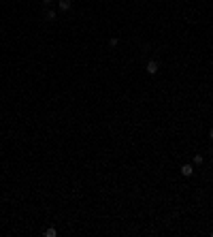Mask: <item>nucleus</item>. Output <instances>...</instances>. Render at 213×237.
I'll list each match as a JSON object with an SVG mask.
<instances>
[{
  "label": "nucleus",
  "mask_w": 213,
  "mask_h": 237,
  "mask_svg": "<svg viewBox=\"0 0 213 237\" xmlns=\"http://www.w3.org/2000/svg\"><path fill=\"white\" fill-rule=\"evenodd\" d=\"M209 137H211V139H213V128H211V130H209Z\"/></svg>",
  "instance_id": "obj_7"
},
{
  "label": "nucleus",
  "mask_w": 213,
  "mask_h": 237,
  "mask_svg": "<svg viewBox=\"0 0 213 237\" xmlns=\"http://www.w3.org/2000/svg\"><path fill=\"white\" fill-rule=\"evenodd\" d=\"M192 173H194L192 164H183V167H181V175L183 177H192Z\"/></svg>",
  "instance_id": "obj_1"
},
{
  "label": "nucleus",
  "mask_w": 213,
  "mask_h": 237,
  "mask_svg": "<svg viewBox=\"0 0 213 237\" xmlns=\"http://www.w3.org/2000/svg\"><path fill=\"white\" fill-rule=\"evenodd\" d=\"M43 2H51V0H43Z\"/></svg>",
  "instance_id": "obj_8"
},
{
  "label": "nucleus",
  "mask_w": 213,
  "mask_h": 237,
  "mask_svg": "<svg viewBox=\"0 0 213 237\" xmlns=\"http://www.w3.org/2000/svg\"><path fill=\"white\" fill-rule=\"evenodd\" d=\"M145 70H147L149 75H156V73H158V64H156L154 60H151V62H147V68H145Z\"/></svg>",
  "instance_id": "obj_2"
},
{
  "label": "nucleus",
  "mask_w": 213,
  "mask_h": 237,
  "mask_svg": "<svg viewBox=\"0 0 213 237\" xmlns=\"http://www.w3.org/2000/svg\"><path fill=\"white\" fill-rule=\"evenodd\" d=\"M56 233H58V231H56V229H47V231H45V235H47V237H53V235H56Z\"/></svg>",
  "instance_id": "obj_4"
},
{
  "label": "nucleus",
  "mask_w": 213,
  "mask_h": 237,
  "mask_svg": "<svg viewBox=\"0 0 213 237\" xmlns=\"http://www.w3.org/2000/svg\"><path fill=\"white\" fill-rule=\"evenodd\" d=\"M194 162H196V164H202V156L196 154V156H194Z\"/></svg>",
  "instance_id": "obj_6"
},
{
  "label": "nucleus",
  "mask_w": 213,
  "mask_h": 237,
  "mask_svg": "<svg viewBox=\"0 0 213 237\" xmlns=\"http://www.w3.org/2000/svg\"><path fill=\"white\" fill-rule=\"evenodd\" d=\"M47 19L53 21V19H56V13H53V11H47Z\"/></svg>",
  "instance_id": "obj_5"
},
{
  "label": "nucleus",
  "mask_w": 213,
  "mask_h": 237,
  "mask_svg": "<svg viewBox=\"0 0 213 237\" xmlns=\"http://www.w3.org/2000/svg\"><path fill=\"white\" fill-rule=\"evenodd\" d=\"M60 9L62 11H68L70 9V0H60Z\"/></svg>",
  "instance_id": "obj_3"
}]
</instances>
